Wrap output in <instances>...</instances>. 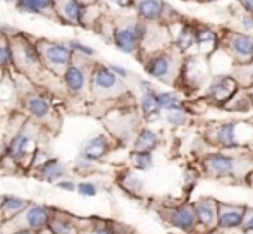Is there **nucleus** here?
<instances>
[{"instance_id":"obj_32","label":"nucleus","mask_w":253,"mask_h":234,"mask_svg":"<svg viewBox=\"0 0 253 234\" xmlns=\"http://www.w3.org/2000/svg\"><path fill=\"white\" fill-rule=\"evenodd\" d=\"M14 61V48L12 45L0 41V67H7Z\"/></svg>"},{"instance_id":"obj_30","label":"nucleus","mask_w":253,"mask_h":234,"mask_svg":"<svg viewBox=\"0 0 253 234\" xmlns=\"http://www.w3.org/2000/svg\"><path fill=\"white\" fill-rule=\"evenodd\" d=\"M24 207H26V201L24 200H21L17 197H9L3 200L2 210L5 212L7 217H12V215L19 214L21 210H24Z\"/></svg>"},{"instance_id":"obj_25","label":"nucleus","mask_w":253,"mask_h":234,"mask_svg":"<svg viewBox=\"0 0 253 234\" xmlns=\"http://www.w3.org/2000/svg\"><path fill=\"white\" fill-rule=\"evenodd\" d=\"M157 102H159L162 110H172V109H181V107H184L182 99L174 92H157Z\"/></svg>"},{"instance_id":"obj_29","label":"nucleus","mask_w":253,"mask_h":234,"mask_svg":"<svg viewBox=\"0 0 253 234\" xmlns=\"http://www.w3.org/2000/svg\"><path fill=\"white\" fill-rule=\"evenodd\" d=\"M133 167L138 170H150L153 167V155L152 152H138L135 150L131 155Z\"/></svg>"},{"instance_id":"obj_38","label":"nucleus","mask_w":253,"mask_h":234,"mask_svg":"<svg viewBox=\"0 0 253 234\" xmlns=\"http://www.w3.org/2000/svg\"><path fill=\"white\" fill-rule=\"evenodd\" d=\"M108 67H110V71L114 72L115 76H119L121 79L129 78V71L126 67H122V66H119V64H108Z\"/></svg>"},{"instance_id":"obj_11","label":"nucleus","mask_w":253,"mask_h":234,"mask_svg":"<svg viewBox=\"0 0 253 234\" xmlns=\"http://www.w3.org/2000/svg\"><path fill=\"white\" fill-rule=\"evenodd\" d=\"M72 48L64 43H48L43 50V57L54 67H68L72 61Z\"/></svg>"},{"instance_id":"obj_8","label":"nucleus","mask_w":253,"mask_h":234,"mask_svg":"<svg viewBox=\"0 0 253 234\" xmlns=\"http://www.w3.org/2000/svg\"><path fill=\"white\" fill-rule=\"evenodd\" d=\"M196 40H198V54L210 57L216 50L222 47V33L210 24L196 23Z\"/></svg>"},{"instance_id":"obj_28","label":"nucleus","mask_w":253,"mask_h":234,"mask_svg":"<svg viewBox=\"0 0 253 234\" xmlns=\"http://www.w3.org/2000/svg\"><path fill=\"white\" fill-rule=\"evenodd\" d=\"M166 121H167L169 126H172V128H181V126L188 124V121H189L188 109H186V107H181V109L167 110Z\"/></svg>"},{"instance_id":"obj_26","label":"nucleus","mask_w":253,"mask_h":234,"mask_svg":"<svg viewBox=\"0 0 253 234\" xmlns=\"http://www.w3.org/2000/svg\"><path fill=\"white\" fill-rule=\"evenodd\" d=\"M30 145H31V139L28 138L26 134L16 136V138L12 139V143H10V146H9V155L12 157V159L19 160L21 157H24L28 153Z\"/></svg>"},{"instance_id":"obj_35","label":"nucleus","mask_w":253,"mask_h":234,"mask_svg":"<svg viewBox=\"0 0 253 234\" xmlns=\"http://www.w3.org/2000/svg\"><path fill=\"white\" fill-rule=\"evenodd\" d=\"M238 24H240V31L245 33H253V14H248L241 10L240 17H238Z\"/></svg>"},{"instance_id":"obj_9","label":"nucleus","mask_w":253,"mask_h":234,"mask_svg":"<svg viewBox=\"0 0 253 234\" xmlns=\"http://www.w3.org/2000/svg\"><path fill=\"white\" fill-rule=\"evenodd\" d=\"M243 124L240 122H224L214 133V141L224 150H236L243 146V138L240 136V129Z\"/></svg>"},{"instance_id":"obj_14","label":"nucleus","mask_w":253,"mask_h":234,"mask_svg":"<svg viewBox=\"0 0 253 234\" xmlns=\"http://www.w3.org/2000/svg\"><path fill=\"white\" fill-rule=\"evenodd\" d=\"M108 152V141L104 134H97L91 139H88L86 145L83 146L81 159H86L90 162H97L102 157H105V153Z\"/></svg>"},{"instance_id":"obj_18","label":"nucleus","mask_w":253,"mask_h":234,"mask_svg":"<svg viewBox=\"0 0 253 234\" xmlns=\"http://www.w3.org/2000/svg\"><path fill=\"white\" fill-rule=\"evenodd\" d=\"M64 83L71 92H81L86 85V74H84L83 67L76 64H69L64 69Z\"/></svg>"},{"instance_id":"obj_36","label":"nucleus","mask_w":253,"mask_h":234,"mask_svg":"<svg viewBox=\"0 0 253 234\" xmlns=\"http://www.w3.org/2000/svg\"><path fill=\"white\" fill-rule=\"evenodd\" d=\"M16 9L23 14H36L31 0H16Z\"/></svg>"},{"instance_id":"obj_45","label":"nucleus","mask_w":253,"mask_h":234,"mask_svg":"<svg viewBox=\"0 0 253 234\" xmlns=\"http://www.w3.org/2000/svg\"><path fill=\"white\" fill-rule=\"evenodd\" d=\"M214 2H222V0H202V3H214Z\"/></svg>"},{"instance_id":"obj_33","label":"nucleus","mask_w":253,"mask_h":234,"mask_svg":"<svg viewBox=\"0 0 253 234\" xmlns=\"http://www.w3.org/2000/svg\"><path fill=\"white\" fill-rule=\"evenodd\" d=\"M31 2H33L35 12L43 16H48V12L55 7V0H31Z\"/></svg>"},{"instance_id":"obj_21","label":"nucleus","mask_w":253,"mask_h":234,"mask_svg":"<svg viewBox=\"0 0 253 234\" xmlns=\"http://www.w3.org/2000/svg\"><path fill=\"white\" fill-rule=\"evenodd\" d=\"M140 109L142 114L146 119H157L160 116V105L157 102V92H146L142 93V99H140Z\"/></svg>"},{"instance_id":"obj_42","label":"nucleus","mask_w":253,"mask_h":234,"mask_svg":"<svg viewBox=\"0 0 253 234\" xmlns=\"http://www.w3.org/2000/svg\"><path fill=\"white\" fill-rule=\"evenodd\" d=\"M243 222H245V228H247V229H252V231H253V212H252L250 215H248L247 221H243Z\"/></svg>"},{"instance_id":"obj_10","label":"nucleus","mask_w":253,"mask_h":234,"mask_svg":"<svg viewBox=\"0 0 253 234\" xmlns=\"http://www.w3.org/2000/svg\"><path fill=\"white\" fill-rule=\"evenodd\" d=\"M167 3L166 0H136V17L145 23H162Z\"/></svg>"},{"instance_id":"obj_40","label":"nucleus","mask_w":253,"mask_h":234,"mask_svg":"<svg viewBox=\"0 0 253 234\" xmlns=\"http://www.w3.org/2000/svg\"><path fill=\"white\" fill-rule=\"evenodd\" d=\"M236 2L241 10H245V12H248V14H253V0H236Z\"/></svg>"},{"instance_id":"obj_4","label":"nucleus","mask_w":253,"mask_h":234,"mask_svg":"<svg viewBox=\"0 0 253 234\" xmlns=\"http://www.w3.org/2000/svg\"><path fill=\"white\" fill-rule=\"evenodd\" d=\"M241 90L240 83L236 81L233 74H214L210 81L207 83L205 97L209 102L216 105L226 107V103Z\"/></svg>"},{"instance_id":"obj_48","label":"nucleus","mask_w":253,"mask_h":234,"mask_svg":"<svg viewBox=\"0 0 253 234\" xmlns=\"http://www.w3.org/2000/svg\"><path fill=\"white\" fill-rule=\"evenodd\" d=\"M186 2H191V0H186Z\"/></svg>"},{"instance_id":"obj_46","label":"nucleus","mask_w":253,"mask_h":234,"mask_svg":"<svg viewBox=\"0 0 253 234\" xmlns=\"http://www.w3.org/2000/svg\"><path fill=\"white\" fill-rule=\"evenodd\" d=\"M5 2H14V3H16V0H5Z\"/></svg>"},{"instance_id":"obj_2","label":"nucleus","mask_w":253,"mask_h":234,"mask_svg":"<svg viewBox=\"0 0 253 234\" xmlns=\"http://www.w3.org/2000/svg\"><path fill=\"white\" fill-rule=\"evenodd\" d=\"M146 30H148V23L138 19V17H133L112 30V43L122 54H140Z\"/></svg>"},{"instance_id":"obj_39","label":"nucleus","mask_w":253,"mask_h":234,"mask_svg":"<svg viewBox=\"0 0 253 234\" xmlns=\"http://www.w3.org/2000/svg\"><path fill=\"white\" fill-rule=\"evenodd\" d=\"M108 2L112 3V5L119 7V9H135V3L136 0H108Z\"/></svg>"},{"instance_id":"obj_5","label":"nucleus","mask_w":253,"mask_h":234,"mask_svg":"<svg viewBox=\"0 0 253 234\" xmlns=\"http://www.w3.org/2000/svg\"><path fill=\"white\" fill-rule=\"evenodd\" d=\"M222 47L233 55L236 64L252 61L253 59V33H245V31H240V30H224Z\"/></svg>"},{"instance_id":"obj_37","label":"nucleus","mask_w":253,"mask_h":234,"mask_svg":"<svg viewBox=\"0 0 253 234\" xmlns=\"http://www.w3.org/2000/svg\"><path fill=\"white\" fill-rule=\"evenodd\" d=\"M78 193L83 195V197H95V195H97V188L91 183H79Z\"/></svg>"},{"instance_id":"obj_23","label":"nucleus","mask_w":253,"mask_h":234,"mask_svg":"<svg viewBox=\"0 0 253 234\" xmlns=\"http://www.w3.org/2000/svg\"><path fill=\"white\" fill-rule=\"evenodd\" d=\"M40 167H41V177H43L45 181H48V183L61 179V177H64V174H66V167L55 159H52V160L48 159L47 162L41 164Z\"/></svg>"},{"instance_id":"obj_47","label":"nucleus","mask_w":253,"mask_h":234,"mask_svg":"<svg viewBox=\"0 0 253 234\" xmlns=\"http://www.w3.org/2000/svg\"><path fill=\"white\" fill-rule=\"evenodd\" d=\"M195 2H200V3H202V0H195Z\"/></svg>"},{"instance_id":"obj_22","label":"nucleus","mask_w":253,"mask_h":234,"mask_svg":"<svg viewBox=\"0 0 253 234\" xmlns=\"http://www.w3.org/2000/svg\"><path fill=\"white\" fill-rule=\"evenodd\" d=\"M233 76L236 78V81L240 83L241 88H253V59L248 62H241L236 64L233 71Z\"/></svg>"},{"instance_id":"obj_27","label":"nucleus","mask_w":253,"mask_h":234,"mask_svg":"<svg viewBox=\"0 0 253 234\" xmlns=\"http://www.w3.org/2000/svg\"><path fill=\"white\" fill-rule=\"evenodd\" d=\"M26 109L31 112V116H35L38 119L48 116V112H50V105H48V102L43 97H31L26 102Z\"/></svg>"},{"instance_id":"obj_1","label":"nucleus","mask_w":253,"mask_h":234,"mask_svg":"<svg viewBox=\"0 0 253 234\" xmlns=\"http://www.w3.org/2000/svg\"><path fill=\"white\" fill-rule=\"evenodd\" d=\"M182 61L184 57L174 47H169L166 50L146 55L145 72L157 81L176 83L181 76Z\"/></svg>"},{"instance_id":"obj_34","label":"nucleus","mask_w":253,"mask_h":234,"mask_svg":"<svg viewBox=\"0 0 253 234\" xmlns=\"http://www.w3.org/2000/svg\"><path fill=\"white\" fill-rule=\"evenodd\" d=\"M68 45L72 48V52H78L79 55H84V57H91V55H95L93 48L88 47L86 43H83V41H79V40H71Z\"/></svg>"},{"instance_id":"obj_43","label":"nucleus","mask_w":253,"mask_h":234,"mask_svg":"<svg viewBox=\"0 0 253 234\" xmlns=\"http://www.w3.org/2000/svg\"><path fill=\"white\" fill-rule=\"evenodd\" d=\"M247 93H248V99H250L252 107H253V88H248V90H247Z\"/></svg>"},{"instance_id":"obj_44","label":"nucleus","mask_w":253,"mask_h":234,"mask_svg":"<svg viewBox=\"0 0 253 234\" xmlns=\"http://www.w3.org/2000/svg\"><path fill=\"white\" fill-rule=\"evenodd\" d=\"M95 234H112V233L108 231V229H100V231H97Z\"/></svg>"},{"instance_id":"obj_7","label":"nucleus","mask_w":253,"mask_h":234,"mask_svg":"<svg viewBox=\"0 0 253 234\" xmlns=\"http://www.w3.org/2000/svg\"><path fill=\"white\" fill-rule=\"evenodd\" d=\"M205 166L207 172L214 177H226V176H231L238 170L240 167V162H238L236 157L233 155H227V153H220V152H216V153H210L209 157H205Z\"/></svg>"},{"instance_id":"obj_13","label":"nucleus","mask_w":253,"mask_h":234,"mask_svg":"<svg viewBox=\"0 0 253 234\" xmlns=\"http://www.w3.org/2000/svg\"><path fill=\"white\" fill-rule=\"evenodd\" d=\"M14 57H19L26 66H38L41 62V52L35 43L26 38H21L14 45Z\"/></svg>"},{"instance_id":"obj_20","label":"nucleus","mask_w":253,"mask_h":234,"mask_svg":"<svg viewBox=\"0 0 253 234\" xmlns=\"http://www.w3.org/2000/svg\"><path fill=\"white\" fill-rule=\"evenodd\" d=\"M245 212L243 207H224L219 214V224L222 228H236L245 221Z\"/></svg>"},{"instance_id":"obj_41","label":"nucleus","mask_w":253,"mask_h":234,"mask_svg":"<svg viewBox=\"0 0 253 234\" xmlns=\"http://www.w3.org/2000/svg\"><path fill=\"white\" fill-rule=\"evenodd\" d=\"M57 188H61V190H68V191L78 190V186H76L74 183H71V181H59V183H57Z\"/></svg>"},{"instance_id":"obj_19","label":"nucleus","mask_w":253,"mask_h":234,"mask_svg":"<svg viewBox=\"0 0 253 234\" xmlns=\"http://www.w3.org/2000/svg\"><path fill=\"white\" fill-rule=\"evenodd\" d=\"M159 146V134L152 129L145 128L135 138V150L138 152H153Z\"/></svg>"},{"instance_id":"obj_16","label":"nucleus","mask_w":253,"mask_h":234,"mask_svg":"<svg viewBox=\"0 0 253 234\" xmlns=\"http://www.w3.org/2000/svg\"><path fill=\"white\" fill-rule=\"evenodd\" d=\"M196 212L191 207H178L169 212V221L174 226H178L182 231H188L196 224Z\"/></svg>"},{"instance_id":"obj_17","label":"nucleus","mask_w":253,"mask_h":234,"mask_svg":"<svg viewBox=\"0 0 253 234\" xmlns=\"http://www.w3.org/2000/svg\"><path fill=\"white\" fill-rule=\"evenodd\" d=\"M195 212H196L198 221L207 226L219 221V208H217L216 200H212V198H202V200L196 201Z\"/></svg>"},{"instance_id":"obj_31","label":"nucleus","mask_w":253,"mask_h":234,"mask_svg":"<svg viewBox=\"0 0 253 234\" xmlns=\"http://www.w3.org/2000/svg\"><path fill=\"white\" fill-rule=\"evenodd\" d=\"M50 229L54 231V234H78L74 224L69 221H54L50 224Z\"/></svg>"},{"instance_id":"obj_12","label":"nucleus","mask_w":253,"mask_h":234,"mask_svg":"<svg viewBox=\"0 0 253 234\" xmlns=\"http://www.w3.org/2000/svg\"><path fill=\"white\" fill-rule=\"evenodd\" d=\"M119 76H115L114 72L110 71L108 66L98 64L95 66L93 74H91V83H93L95 88L102 90V92H110V90H115L119 86Z\"/></svg>"},{"instance_id":"obj_6","label":"nucleus","mask_w":253,"mask_h":234,"mask_svg":"<svg viewBox=\"0 0 253 234\" xmlns=\"http://www.w3.org/2000/svg\"><path fill=\"white\" fill-rule=\"evenodd\" d=\"M210 62L209 57L202 54H193L184 57L182 61V67H181V79L184 85L188 86H195V88H200V86L205 85L207 78L210 76Z\"/></svg>"},{"instance_id":"obj_24","label":"nucleus","mask_w":253,"mask_h":234,"mask_svg":"<svg viewBox=\"0 0 253 234\" xmlns=\"http://www.w3.org/2000/svg\"><path fill=\"white\" fill-rule=\"evenodd\" d=\"M26 221H28V224H30L31 228L41 229V228H45V226L48 224V221H50V214H48L43 207H36V205H35V207H31L30 210H28Z\"/></svg>"},{"instance_id":"obj_15","label":"nucleus","mask_w":253,"mask_h":234,"mask_svg":"<svg viewBox=\"0 0 253 234\" xmlns=\"http://www.w3.org/2000/svg\"><path fill=\"white\" fill-rule=\"evenodd\" d=\"M61 16L69 24H81L86 17V5L81 0H64L61 7Z\"/></svg>"},{"instance_id":"obj_3","label":"nucleus","mask_w":253,"mask_h":234,"mask_svg":"<svg viewBox=\"0 0 253 234\" xmlns=\"http://www.w3.org/2000/svg\"><path fill=\"white\" fill-rule=\"evenodd\" d=\"M169 31L172 36V47L182 55L198 54V40H196V23L188 19H179L169 24Z\"/></svg>"}]
</instances>
